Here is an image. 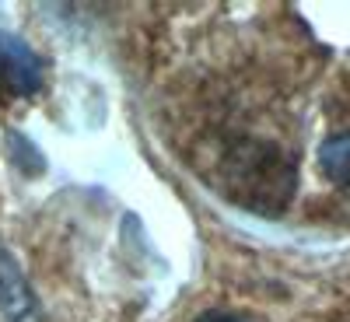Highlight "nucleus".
Listing matches in <instances>:
<instances>
[{
    "label": "nucleus",
    "mask_w": 350,
    "mask_h": 322,
    "mask_svg": "<svg viewBox=\"0 0 350 322\" xmlns=\"http://www.w3.org/2000/svg\"><path fill=\"white\" fill-rule=\"evenodd\" d=\"M0 315L8 322H32L36 319V295L25 280L18 259L0 242Z\"/></svg>",
    "instance_id": "7ed1b4c3"
},
{
    "label": "nucleus",
    "mask_w": 350,
    "mask_h": 322,
    "mask_svg": "<svg viewBox=\"0 0 350 322\" xmlns=\"http://www.w3.org/2000/svg\"><path fill=\"white\" fill-rule=\"evenodd\" d=\"M193 322H245L242 315H231V312H217V308H211V312H200Z\"/></svg>",
    "instance_id": "39448f33"
},
{
    "label": "nucleus",
    "mask_w": 350,
    "mask_h": 322,
    "mask_svg": "<svg viewBox=\"0 0 350 322\" xmlns=\"http://www.w3.org/2000/svg\"><path fill=\"white\" fill-rule=\"evenodd\" d=\"M295 161L280 148L242 140L224 158V196L256 214H280L295 193Z\"/></svg>",
    "instance_id": "f257e3e1"
},
{
    "label": "nucleus",
    "mask_w": 350,
    "mask_h": 322,
    "mask_svg": "<svg viewBox=\"0 0 350 322\" xmlns=\"http://www.w3.org/2000/svg\"><path fill=\"white\" fill-rule=\"evenodd\" d=\"M319 168L326 179L350 186V133H333L319 148Z\"/></svg>",
    "instance_id": "20e7f679"
},
{
    "label": "nucleus",
    "mask_w": 350,
    "mask_h": 322,
    "mask_svg": "<svg viewBox=\"0 0 350 322\" xmlns=\"http://www.w3.org/2000/svg\"><path fill=\"white\" fill-rule=\"evenodd\" d=\"M42 81H46L42 56L25 39L0 32V88L11 98H32V95H39Z\"/></svg>",
    "instance_id": "f03ea898"
}]
</instances>
